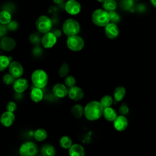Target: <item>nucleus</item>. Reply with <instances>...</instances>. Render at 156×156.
<instances>
[{
    "mask_svg": "<svg viewBox=\"0 0 156 156\" xmlns=\"http://www.w3.org/2000/svg\"><path fill=\"white\" fill-rule=\"evenodd\" d=\"M104 108L99 102L93 101L88 102L83 108V115L90 121H95L99 119L103 113Z\"/></svg>",
    "mask_w": 156,
    "mask_h": 156,
    "instance_id": "nucleus-1",
    "label": "nucleus"
},
{
    "mask_svg": "<svg viewBox=\"0 0 156 156\" xmlns=\"http://www.w3.org/2000/svg\"><path fill=\"white\" fill-rule=\"evenodd\" d=\"M91 20L96 26L99 27H105L110 23L108 12L101 9H96L92 13Z\"/></svg>",
    "mask_w": 156,
    "mask_h": 156,
    "instance_id": "nucleus-2",
    "label": "nucleus"
},
{
    "mask_svg": "<svg viewBox=\"0 0 156 156\" xmlns=\"http://www.w3.org/2000/svg\"><path fill=\"white\" fill-rule=\"evenodd\" d=\"M31 80L35 87L42 88L47 85L48 76L44 70L40 69H36L32 74Z\"/></svg>",
    "mask_w": 156,
    "mask_h": 156,
    "instance_id": "nucleus-3",
    "label": "nucleus"
},
{
    "mask_svg": "<svg viewBox=\"0 0 156 156\" xmlns=\"http://www.w3.org/2000/svg\"><path fill=\"white\" fill-rule=\"evenodd\" d=\"M80 29L79 23L73 18L66 20L62 26L63 32L68 37L76 35L80 32Z\"/></svg>",
    "mask_w": 156,
    "mask_h": 156,
    "instance_id": "nucleus-4",
    "label": "nucleus"
},
{
    "mask_svg": "<svg viewBox=\"0 0 156 156\" xmlns=\"http://www.w3.org/2000/svg\"><path fill=\"white\" fill-rule=\"evenodd\" d=\"M37 30L42 34L49 32L52 27V22L51 20L46 15L40 16L35 23Z\"/></svg>",
    "mask_w": 156,
    "mask_h": 156,
    "instance_id": "nucleus-5",
    "label": "nucleus"
},
{
    "mask_svg": "<svg viewBox=\"0 0 156 156\" xmlns=\"http://www.w3.org/2000/svg\"><path fill=\"white\" fill-rule=\"evenodd\" d=\"M19 152L21 156H36L38 152V148L34 142L26 141L21 144Z\"/></svg>",
    "mask_w": 156,
    "mask_h": 156,
    "instance_id": "nucleus-6",
    "label": "nucleus"
},
{
    "mask_svg": "<svg viewBox=\"0 0 156 156\" xmlns=\"http://www.w3.org/2000/svg\"><path fill=\"white\" fill-rule=\"evenodd\" d=\"M68 48L73 51H79L84 46V41L82 37L78 35L68 37L66 41Z\"/></svg>",
    "mask_w": 156,
    "mask_h": 156,
    "instance_id": "nucleus-7",
    "label": "nucleus"
},
{
    "mask_svg": "<svg viewBox=\"0 0 156 156\" xmlns=\"http://www.w3.org/2000/svg\"><path fill=\"white\" fill-rule=\"evenodd\" d=\"M65 9L68 14L76 15L80 12L81 5L76 0H69L66 2Z\"/></svg>",
    "mask_w": 156,
    "mask_h": 156,
    "instance_id": "nucleus-8",
    "label": "nucleus"
},
{
    "mask_svg": "<svg viewBox=\"0 0 156 156\" xmlns=\"http://www.w3.org/2000/svg\"><path fill=\"white\" fill-rule=\"evenodd\" d=\"M57 37L53 32H48L44 34L41 39L42 46L45 48H51L53 47L57 42Z\"/></svg>",
    "mask_w": 156,
    "mask_h": 156,
    "instance_id": "nucleus-9",
    "label": "nucleus"
},
{
    "mask_svg": "<svg viewBox=\"0 0 156 156\" xmlns=\"http://www.w3.org/2000/svg\"><path fill=\"white\" fill-rule=\"evenodd\" d=\"M9 71L10 74L15 78H19L23 74V68L21 63L17 61H13L10 63Z\"/></svg>",
    "mask_w": 156,
    "mask_h": 156,
    "instance_id": "nucleus-10",
    "label": "nucleus"
},
{
    "mask_svg": "<svg viewBox=\"0 0 156 156\" xmlns=\"http://www.w3.org/2000/svg\"><path fill=\"white\" fill-rule=\"evenodd\" d=\"M68 95L71 100L78 101L83 98L84 93L81 88L75 85L68 89Z\"/></svg>",
    "mask_w": 156,
    "mask_h": 156,
    "instance_id": "nucleus-11",
    "label": "nucleus"
},
{
    "mask_svg": "<svg viewBox=\"0 0 156 156\" xmlns=\"http://www.w3.org/2000/svg\"><path fill=\"white\" fill-rule=\"evenodd\" d=\"M105 34L106 36L110 39H115L119 35V28L116 24L113 23H109L105 26Z\"/></svg>",
    "mask_w": 156,
    "mask_h": 156,
    "instance_id": "nucleus-12",
    "label": "nucleus"
},
{
    "mask_svg": "<svg viewBox=\"0 0 156 156\" xmlns=\"http://www.w3.org/2000/svg\"><path fill=\"white\" fill-rule=\"evenodd\" d=\"M113 122L115 129L119 132L124 131L128 126V120L124 115L117 116Z\"/></svg>",
    "mask_w": 156,
    "mask_h": 156,
    "instance_id": "nucleus-13",
    "label": "nucleus"
},
{
    "mask_svg": "<svg viewBox=\"0 0 156 156\" xmlns=\"http://www.w3.org/2000/svg\"><path fill=\"white\" fill-rule=\"evenodd\" d=\"M15 119V116L13 113L6 111L1 115L0 117V122L3 126L8 127L13 124Z\"/></svg>",
    "mask_w": 156,
    "mask_h": 156,
    "instance_id": "nucleus-14",
    "label": "nucleus"
},
{
    "mask_svg": "<svg viewBox=\"0 0 156 156\" xmlns=\"http://www.w3.org/2000/svg\"><path fill=\"white\" fill-rule=\"evenodd\" d=\"M1 48L6 51H10L15 49L16 41L13 38L9 37H4L1 38L0 42Z\"/></svg>",
    "mask_w": 156,
    "mask_h": 156,
    "instance_id": "nucleus-15",
    "label": "nucleus"
},
{
    "mask_svg": "<svg viewBox=\"0 0 156 156\" xmlns=\"http://www.w3.org/2000/svg\"><path fill=\"white\" fill-rule=\"evenodd\" d=\"M54 94L59 98H65L68 94V88L63 83H56L52 88Z\"/></svg>",
    "mask_w": 156,
    "mask_h": 156,
    "instance_id": "nucleus-16",
    "label": "nucleus"
},
{
    "mask_svg": "<svg viewBox=\"0 0 156 156\" xmlns=\"http://www.w3.org/2000/svg\"><path fill=\"white\" fill-rule=\"evenodd\" d=\"M29 86L28 81L24 78H19L13 82V88L17 93H22Z\"/></svg>",
    "mask_w": 156,
    "mask_h": 156,
    "instance_id": "nucleus-17",
    "label": "nucleus"
},
{
    "mask_svg": "<svg viewBox=\"0 0 156 156\" xmlns=\"http://www.w3.org/2000/svg\"><path fill=\"white\" fill-rule=\"evenodd\" d=\"M68 149L69 156H85V149L79 144H73Z\"/></svg>",
    "mask_w": 156,
    "mask_h": 156,
    "instance_id": "nucleus-18",
    "label": "nucleus"
},
{
    "mask_svg": "<svg viewBox=\"0 0 156 156\" xmlns=\"http://www.w3.org/2000/svg\"><path fill=\"white\" fill-rule=\"evenodd\" d=\"M102 115L107 121L113 122L116 118L117 113L116 112L113 108L110 107L104 108Z\"/></svg>",
    "mask_w": 156,
    "mask_h": 156,
    "instance_id": "nucleus-19",
    "label": "nucleus"
},
{
    "mask_svg": "<svg viewBox=\"0 0 156 156\" xmlns=\"http://www.w3.org/2000/svg\"><path fill=\"white\" fill-rule=\"evenodd\" d=\"M30 98L35 102H40L43 98V93L41 88L35 87L30 92Z\"/></svg>",
    "mask_w": 156,
    "mask_h": 156,
    "instance_id": "nucleus-20",
    "label": "nucleus"
},
{
    "mask_svg": "<svg viewBox=\"0 0 156 156\" xmlns=\"http://www.w3.org/2000/svg\"><path fill=\"white\" fill-rule=\"evenodd\" d=\"M42 156H55V149L54 147L51 144H44L41 149Z\"/></svg>",
    "mask_w": 156,
    "mask_h": 156,
    "instance_id": "nucleus-21",
    "label": "nucleus"
},
{
    "mask_svg": "<svg viewBox=\"0 0 156 156\" xmlns=\"http://www.w3.org/2000/svg\"><path fill=\"white\" fill-rule=\"evenodd\" d=\"M126 94V89L122 86L117 87L113 92V97L115 100L119 102L122 100Z\"/></svg>",
    "mask_w": 156,
    "mask_h": 156,
    "instance_id": "nucleus-22",
    "label": "nucleus"
},
{
    "mask_svg": "<svg viewBox=\"0 0 156 156\" xmlns=\"http://www.w3.org/2000/svg\"><path fill=\"white\" fill-rule=\"evenodd\" d=\"M47 136L48 134L46 130L41 128L37 129L34 133V136L35 139L38 141H43L45 140L47 138Z\"/></svg>",
    "mask_w": 156,
    "mask_h": 156,
    "instance_id": "nucleus-23",
    "label": "nucleus"
},
{
    "mask_svg": "<svg viewBox=\"0 0 156 156\" xmlns=\"http://www.w3.org/2000/svg\"><path fill=\"white\" fill-rule=\"evenodd\" d=\"M12 20V16L10 12L4 10L0 12V24H7Z\"/></svg>",
    "mask_w": 156,
    "mask_h": 156,
    "instance_id": "nucleus-24",
    "label": "nucleus"
},
{
    "mask_svg": "<svg viewBox=\"0 0 156 156\" xmlns=\"http://www.w3.org/2000/svg\"><path fill=\"white\" fill-rule=\"evenodd\" d=\"M72 115L76 118H80L83 115V108L80 104H75L71 109Z\"/></svg>",
    "mask_w": 156,
    "mask_h": 156,
    "instance_id": "nucleus-25",
    "label": "nucleus"
},
{
    "mask_svg": "<svg viewBox=\"0 0 156 156\" xmlns=\"http://www.w3.org/2000/svg\"><path fill=\"white\" fill-rule=\"evenodd\" d=\"M102 7L104 10L108 12L115 10L117 7V3L115 0H106L104 2H103Z\"/></svg>",
    "mask_w": 156,
    "mask_h": 156,
    "instance_id": "nucleus-26",
    "label": "nucleus"
},
{
    "mask_svg": "<svg viewBox=\"0 0 156 156\" xmlns=\"http://www.w3.org/2000/svg\"><path fill=\"white\" fill-rule=\"evenodd\" d=\"M113 99L111 96L104 95L101 98L99 102L101 104L102 107L104 108H105L111 107L112 104H113Z\"/></svg>",
    "mask_w": 156,
    "mask_h": 156,
    "instance_id": "nucleus-27",
    "label": "nucleus"
},
{
    "mask_svg": "<svg viewBox=\"0 0 156 156\" xmlns=\"http://www.w3.org/2000/svg\"><path fill=\"white\" fill-rule=\"evenodd\" d=\"M60 145L63 149H69L73 144L72 140L68 136H63L59 141Z\"/></svg>",
    "mask_w": 156,
    "mask_h": 156,
    "instance_id": "nucleus-28",
    "label": "nucleus"
},
{
    "mask_svg": "<svg viewBox=\"0 0 156 156\" xmlns=\"http://www.w3.org/2000/svg\"><path fill=\"white\" fill-rule=\"evenodd\" d=\"M69 66L67 63L64 62L61 66L60 67L58 73L60 77H66L67 76H68V74L69 73Z\"/></svg>",
    "mask_w": 156,
    "mask_h": 156,
    "instance_id": "nucleus-29",
    "label": "nucleus"
},
{
    "mask_svg": "<svg viewBox=\"0 0 156 156\" xmlns=\"http://www.w3.org/2000/svg\"><path fill=\"white\" fill-rule=\"evenodd\" d=\"M10 58L5 55H0V71L5 70L10 64Z\"/></svg>",
    "mask_w": 156,
    "mask_h": 156,
    "instance_id": "nucleus-30",
    "label": "nucleus"
},
{
    "mask_svg": "<svg viewBox=\"0 0 156 156\" xmlns=\"http://www.w3.org/2000/svg\"><path fill=\"white\" fill-rule=\"evenodd\" d=\"M76 83V79L73 76H67L65 79V85L66 87L70 88L75 86Z\"/></svg>",
    "mask_w": 156,
    "mask_h": 156,
    "instance_id": "nucleus-31",
    "label": "nucleus"
},
{
    "mask_svg": "<svg viewBox=\"0 0 156 156\" xmlns=\"http://www.w3.org/2000/svg\"><path fill=\"white\" fill-rule=\"evenodd\" d=\"M108 15L110 17V22L113 23H117L120 21V16L115 10L108 12Z\"/></svg>",
    "mask_w": 156,
    "mask_h": 156,
    "instance_id": "nucleus-32",
    "label": "nucleus"
},
{
    "mask_svg": "<svg viewBox=\"0 0 156 156\" xmlns=\"http://www.w3.org/2000/svg\"><path fill=\"white\" fill-rule=\"evenodd\" d=\"M133 5V1L132 0H122L121 2V7L125 10L130 9Z\"/></svg>",
    "mask_w": 156,
    "mask_h": 156,
    "instance_id": "nucleus-33",
    "label": "nucleus"
},
{
    "mask_svg": "<svg viewBox=\"0 0 156 156\" xmlns=\"http://www.w3.org/2000/svg\"><path fill=\"white\" fill-rule=\"evenodd\" d=\"M2 80L4 83L7 85H10L15 82V77H13L10 74H6L4 76Z\"/></svg>",
    "mask_w": 156,
    "mask_h": 156,
    "instance_id": "nucleus-34",
    "label": "nucleus"
},
{
    "mask_svg": "<svg viewBox=\"0 0 156 156\" xmlns=\"http://www.w3.org/2000/svg\"><path fill=\"white\" fill-rule=\"evenodd\" d=\"M16 108H17L16 104L13 101L9 102L6 105L7 111H9V112H10L12 113H13L16 110Z\"/></svg>",
    "mask_w": 156,
    "mask_h": 156,
    "instance_id": "nucleus-35",
    "label": "nucleus"
},
{
    "mask_svg": "<svg viewBox=\"0 0 156 156\" xmlns=\"http://www.w3.org/2000/svg\"><path fill=\"white\" fill-rule=\"evenodd\" d=\"M29 40L31 41V43L35 44H38L41 41L40 37L37 34H31L29 37Z\"/></svg>",
    "mask_w": 156,
    "mask_h": 156,
    "instance_id": "nucleus-36",
    "label": "nucleus"
},
{
    "mask_svg": "<svg viewBox=\"0 0 156 156\" xmlns=\"http://www.w3.org/2000/svg\"><path fill=\"white\" fill-rule=\"evenodd\" d=\"M7 28L8 29H9L10 30H15L17 29L18 27V24L16 21H10V23H9L7 24Z\"/></svg>",
    "mask_w": 156,
    "mask_h": 156,
    "instance_id": "nucleus-37",
    "label": "nucleus"
},
{
    "mask_svg": "<svg viewBox=\"0 0 156 156\" xmlns=\"http://www.w3.org/2000/svg\"><path fill=\"white\" fill-rule=\"evenodd\" d=\"M119 112L122 115H127L129 112V108L127 105L122 104L119 108Z\"/></svg>",
    "mask_w": 156,
    "mask_h": 156,
    "instance_id": "nucleus-38",
    "label": "nucleus"
},
{
    "mask_svg": "<svg viewBox=\"0 0 156 156\" xmlns=\"http://www.w3.org/2000/svg\"><path fill=\"white\" fill-rule=\"evenodd\" d=\"M7 28L4 24H0V38H3L7 34Z\"/></svg>",
    "mask_w": 156,
    "mask_h": 156,
    "instance_id": "nucleus-39",
    "label": "nucleus"
},
{
    "mask_svg": "<svg viewBox=\"0 0 156 156\" xmlns=\"http://www.w3.org/2000/svg\"><path fill=\"white\" fill-rule=\"evenodd\" d=\"M54 34H55V35L57 37H60V35H61V32H60V31L59 30H56L54 32Z\"/></svg>",
    "mask_w": 156,
    "mask_h": 156,
    "instance_id": "nucleus-40",
    "label": "nucleus"
},
{
    "mask_svg": "<svg viewBox=\"0 0 156 156\" xmlns=\"http://www.w3.org/2000/svg\"><path fill=\"white\" fill-rule=\"evenodd\" d=\"M151 4L156 8V0H150Z\"/></svg>",
    "mask_w": 156,
    "mask_h": 156,
    "instance_id": "nucleus-41",
    "label": "nucleus"
},
{
    "mask_svg": "<svg viewBox=\"0 0 156 156\" xmlns=\"http://www.w3.org/2000/svg\"><path fill=\"white\" fill-rule=\"evenodd\" d=\"M65 0H53V1L56 3V4H60L62 2H63Z\"/></svg>",
    "mask_w": 156,
    "mask_h": 156,
    "instance_id": "nucleus-42",
    "label": "nucleus"
},
{
    "mask_svg": "<svg viewBox=\"0 0 156 156\" xmlns=\"http://www.w3.org/2000/svg\"><path fill=\"white\" fill-rule=\"evenodd\" d=\"M99 2H101V3H103V2H104L106 0H97Z\"/></svg>",
    "mask_w": 156,
    "mask_h": 156,
    "instance_id": "nucleus-43",
    "label": "nucleus"
},
{
    "mask_svg": "<svg viewBox=\"0 0 156 156\" xmlns=\"http://www.w3.org/2000/svg\"><path fill=\"white\" fill-rule=\"evenodd\" d=\"M133 1H139V0H132Z\"/></svg>",
    "mask_w": 156,
    "mask_h": 156,
    "instance_id": "nucleus-44",
    "label": "nucleus"
},
{
    "mask_svg": "<svg viewBox=\"0 0 156 156\" xmlns=\"http://www.w3.org/2000/svg\"><path fill=\"white\" fill-rule=\"evenodd\" d=\"M36 156H37V155H36ZM39 156H40V155H39Z\"/></svg>",
    "mask_w": 156,
    "mask_h": 156,
    "instance_id": "nucleus-45",
    "label": "nucleus"
}]
</instances>
